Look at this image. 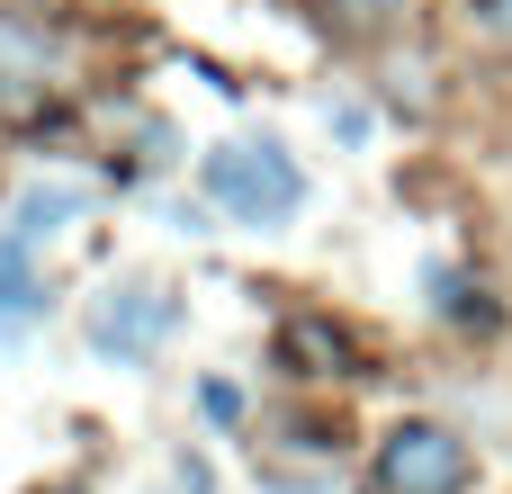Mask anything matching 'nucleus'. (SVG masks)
Returning a JSON list of instances; mask_svg holds the SVG:
<instances>
[{"label":"nucleus","mask_w":512,"mask_h":494,"mask_svg":"<svg viewBox=\"0 0 512 494\" xmlns=\"http://www.w3.org/2000/svg\"><path fill=\"white\" fill-rule=\"evenodd\" d=\"M171 324H180V306H171L162 288H108V297L90 306V342L117 351V360H144Z\"/></svg>","instance_id":"nucleus-3"},{"label":"nucleus","mask_w":512,"mask_h":494,"mask_svg":"<svg viewBox=\"0 0 512 494\" xmlns=\"http://www.w3.org/2000/svg\"><path fill=\"white\" fill-rule=\"evenodd\" d=\"M72 207H81V198H72V189H36V198H27V207H18V243H36V234H54V225H63V216H72Z\"/></svg>","instance_id":"nucleus-6"},{"label":"nucleus","mask_w":512,"mask_h":494,"mask_svg":"<svg viewBox=\"0 0 512 494\" xmlns=\"http://www.w3.org/2000/svg\"><path fill=\"white\" fill-rule=\"evenodd\" d=\"M207 198L225 216H243V225H279V216L306 207V171L270 135L261 144H225V153H207Z\"/></svg>","instance_id":"nucleus-1"},{"label":"nucleus","mask_w":512,"mask_h":494,"mask_svg":"<svg viewBox=\"0 0 512 494\" xmlns=\"http://www.w3.org/2000/svg\"><path fill=\"white\" fill-rule=\"evenodd\" d=\"M477 18H486V36H512V0H477Z\"/></svg>","instance_id":"nucleus-7"},{"label":"nucleus","mask_w":512,"mask_h":494,"mask_svg":"<svg viewBox=\"0 0 512 494\" xmlns=\"http://www.w3.org/2000/svg\"><path fill=\"white\" fill-rule=\"evenodd\" d=\"M468 477H477V459L441 423H405L378 450V494H468Z\"/></svg>","instance_id":"nucleus-2"},{"label":"nucleus","mask_w":512,"mask_h":494,"mask_svg":"<svg viewBox=\"0 0 512 494\" xmlns=\"http://www.w3.org/2000/svg\"><path fill=\"white\" fill-rule=\"evenodd\" d=\"M288 360H315V378H324V369H342L351 351H342L333 324H288Z\"/></svg>","instance_id":"nucleus-5"},{"label":"nucleus","mask_w":512,"mask_h":494,"mask_svg":"<svg viewBox=\"0 0 512 494\" xmlns=\"http://www.w3.org/2000/svg\"><path fill=\"white\" fill-rule=\"evenodd\" d=\"M36 315H45V288H36V270H27V243L0 234V333L36 324Z\"/></svg>","instance_id":"nucleus-4"}]
</instances>
